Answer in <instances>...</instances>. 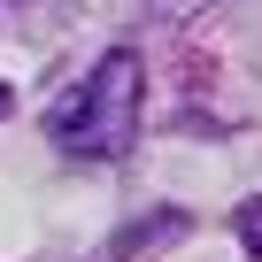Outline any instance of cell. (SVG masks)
<instances>
[{"label":"cell","mask_w":262,"mask_h":262,"mask_svg":"<svg viewBox=\"0 0 262 262\" xmlns=\"http://www.w3.org/2000/svg\"><path fill=\"white\" fill-rule=\"evenodd\" d=\"M231 224H239V247L262 262V193H254V201H239V208H231Z\"/></svg>","instance_id":"cell-2"},{"label":"cell","mask_w":262,"mask_h":262,"mask_svg":"<svg viewBox=\"0 0 262 262\" xmlns=\"http://www.w3.org/2000/svg\"><path fill=\"white\" fill-rule=\"evenodd\" d=\"M201 8H216V0H155V16H170V24H185V16H201Z\"/></svg>","instance_id":"cell-3"},{"label":"cell","mask_w":262,"mask_h":262,"mask_svg":"<svg viewBox=\"0 0 262 262\" xmlns=\"http://www.w3.org/2000/svg\"><path fill=\"white\" fill-rule=\"evenodd\" d=\"M139 108H147V62L131 47H108L54 108H47V139L77 162H116L139 139Z\"/></svg>","instance_id":"cell-1"},{"label":"cell","mask_w":262,"mask_h":262,"mask_svg":"<svg viewBox=\"0 0 262 262\" xmlns=\"http://www.w3.org/2000/svg\"><path fill=\"white\" fill-rule=\"evenodd\" d=\"M0 8H16V0H0Z\"/></svg>","instance_id":"cell-5"},{"label":"cell","mask_w":262,"mask_h":262,"mask_svg":"<svg viewBox=\"0 0 262 262\" xmlns=\"http://www.w3.org/2000/svg\"><path fill=\"white\" fill-rule=\"evenodd\" d=\"M8 108H16V93H8V77H0V116H8Z\"/></svg>","instance_id":"cell-4"}]
</instances>
